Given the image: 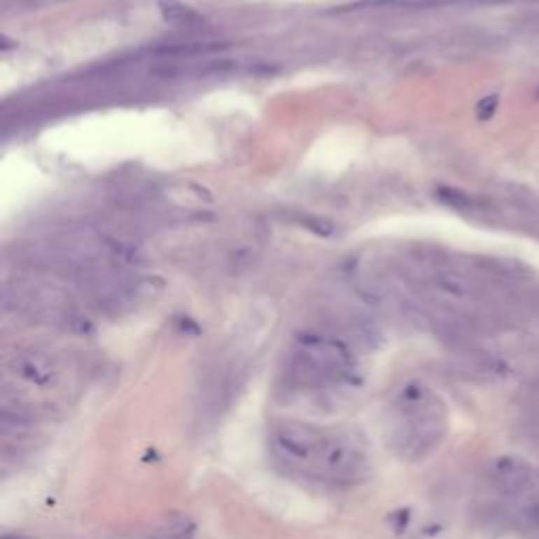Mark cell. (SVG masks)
<instances>
[{"instance_id": "4", "label": "cell", "mask_w": 539, "mask_h": 539, "mask_svg": "<svg viewBox=\"0 0 539 539\" xmlns=\"http://www.w3.org/2000/svg\"><path fill=\"white\" fill-rule=\"evenodd\" d=\"M436 196H438V198H440L444 204H449V206H455V209H472V206H474V200H472L468 194L459 192V190L440 188V190L436 192Z\"/></svg>"}, {"instance_id": "2", "label": "cell", "mask_w": 539, "mask_h": 539, "mask_svg": "<svg viewBox=\"0 0 539 539\" xmlns=\"http://www.w3.org/2000/svg\"><path fill=\"white\" fill-rule=\"evenodd\" d=\"M531 465L524 459L512 455L499 457L489 470L491 484L495 486V491L503 495H516L522 489H526V484L531 482Z\"/></svg>"}, {"instance_id": "6", "label": "cell", "mask_w": 539, "mask_h": 539, "mask_svg": "<svg viewBox=\"0 0 539 539\" xmlns=\"http://www.w3.org/2000/svg\"><path fill=\"white\" fill-rule=\"evenodd\" d=\"M497 106H499V97H497V95H486L484 99L478 102V106H476V116H478L480 120H489V118L495 114Z\"/></svg>"}, {"instance_id": "3", "label": "cell", "mask_w": 539, "mask_h": 539, "mask_svg": "<svg viewBox=\"0 0 539 539\" xmlns=\"http://www.w3.org/2000/svg\"><path fill=\"white\" fill-rule=\"evenodd\" d=\"M160 13H162V18L169 24L190 26V24L198 22V15L190 7L177 3V0H162V3H160Z\"/></svg>"}, {"instance_id": "5", "label": "cell", "mask_w": 539, "mask_h": 539, "mask_svg": "<svg viewBox=\"0 0 539 539\" xmlns=\"http://www.w3.org/2000/svg\"><path fill=\"white\" fill-rule=\"evenodd\" d=\"M219 49V45H179V47H160L156 49V53H164V55H194V53H204V51H213Z\"/></svg>"}, {"instance_id": "1", "label": "cell", "mask_w": 539, "mask_h": 539, "mask_svg": "<svg viewBox=\"0 0 539 539\" xmlns=\"http://www.w3.org/2000/svg\"><path fill=\"white\" fill-rule=\"evenodd\" d=\"M274 447L287 463L335 480H354L367 465L365 455L352 442L337 436L327 438L308 426H281Z\"/></svg>"}]
</instances>
